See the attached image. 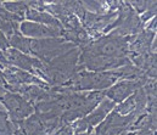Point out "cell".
Here are the masks:
<instances>
[{"label":"cell","instance_id":"1","mask_svg":"<svg viewBox=\"0 0 157 135\" xmlns=\"http://www.w3.org/2000/svg\"><path fill=\"white\" fill-rule=\"evenodd\" d=\"M128 39L112 31L110 34L91 40L80 50L78 71L106 72L128 66L132 62L128 58Z\"/></svg>","mask_w":157,"mask_h":135},{"label":"cell","instance_id":"2","mask_svg":"<svg viewBox=\"0 0 157 135\" xmlns=\"http://www.w3.org/2000/svg\"><path fill=\"white\" fill-rule=\"evenodd\" d=\"M80 49L73 47L44 65L43 81L51 88H61L77 72Z\"/></svg>","mask_w":157,"mask_h":135},{"label":"cell","instance_id":"3","mask_svg":"<svg viewBox=\"0 0 157 135\" xmlns=\"http://www.w3.org/2000/svg\"><path fill=\"white\" fill-rule=\"evenodd\" d=\"M118 69L106 72H93V71H78L75 76L61 88H54L65 91H105L118 82Z\"/></svg>","mask_w":157,"mask_h":135},{"label":"cell","instance_id":"4","mask_svg":"<svg viewBox=\"0 0 157 135\" xmlns=\"http://www.w3.org/2000/svg\"><path fill=\"white\" fill-rule=\"evenodd\" d=\"M76 47L63 38H46V39H29L28 55L40 60L44 63Z\"/></svg>","mask_w":157,"mask_h":135},{"label":"cell","instance_id":"5","mask_svg":"<svg viewBox=\"0 0 157 135\" xmlns=\"http://www.w3.org/2000/svg\"><path fill=\"white\" fill-rule=\"evenodd\" d=\"M115 106H116V103L113 101L109 100L107 97H104L99 102L98 107H95L90 113H88L83 118H80V119L72 123L75 134H79V133H93L94 129L115 108Z\"/></svg>","mask_w":157,"mask_h":135},{"label":"cell","instance_id":"6","mask_svg":"<svg viewBox=\"0 0 157 135\" xmlns=\"http://www.w3.org/2000/svg\"><path fill=\"white\" fill-rule=\"evenodd\" d=\"M0 102L5 106L10 122L26 119L34 113V106L17 92L6 91L1 96Z\"/></svg>","mask_w":157,"mask_h":135},{"label":"cell","instance_id":"7","mask_svg":"<svg viewBox=\"0 0 157 135\" xmlns=\"http://www.w3.org/2000/svg\"><path fill=\"white\" fill-rule=\"evenodd\" d=\"M141 114V113H140ZM139 114L121 116L116 111H111L107 117L94 129L96 135H119L123 134L134 122Z\"/></svg>","mask_w":157,"mask_h":135},{"label":"cell","instance_id":"8","mask_svg":"<svg viewBox=\"0 0 157 135\" xmlns=\"http://www.w3.org/2000/svg\"><path fill=\"white\" fill-rule=\"evenodd\" d=\"M20 34L29 39H46V38H63L65 29L49 27L31 21H22L20 24Z\"/></svg>","mask_w":157,"mask_h":135},{"label":"cell","instance_id":"9","mask_svg":"<svg viewBox=\"0 0 157 135\" xmlns=\"http://www.w3.org/2000/svg\"><path fill=\"white\" fill-rule=\"evenodd\" d=\"M144 83L145 81H129V79L118 81L112 87L105 90L104 95L115 103H121L124 100H127L129 96H132L138 89L143 88Z\"/></svg>","mask_w":157,"mask_h":135},{"label":"cell","instance_id":"10","mask_svg":"<svg viewBox=\"0 0 157 135\" xmlns=\"http://www.w3.org/2000/svg\"><path fill=\"white\" fill-rule=\"evenodd\" d=\"M10 135H43V124L36 113L18 122H10Z\"/></svg>","mask_w":157,"mask_h":135},{"label":"cell","instance_id":"11","mask_svg":"<svg viewBox=\"0 0 157 135\" xmlns=\"http://www.w3.org/2000/svg\"><path fill=\"white\" fill-rule=\"evenodd\" d=\"M26 18H28V21L31 22H36V23H40V24H45L49 27H56V28H63L61 26V23L50 13L45 12V11H37L33 9H27L26 11Z\"/></svg>","mask_w":157,"mask_h":135},{"label":"cell","instance_id":"12","mask_svg":"<svg viewBox=\"0 0 157 135\" xmlns=\"http://www.w3.org/2000/svg\"><path fill=\"white\" fill-rule=\"evenodd\" d=\"M75 135H96V134L93 132V133H79V134H75Z\"/></svg>","mask_w":157,"mask_h":135}]
</instances>
